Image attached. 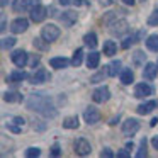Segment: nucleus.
<instances>
[{
    "instance_id": "e433bc0d",
    "label": "nucleus",
    "mask_w": 158,
    "mask_h": 158,
    "mask_svg": "<svg viewBox=\"0 0 158 158\" xmlns=\"http://www.w3.org/2000/svg\"><path fill=\"white\" fill-rule=\"evenodd\" d=\"M131 43H134V39H133V38H126V39H124V43H123V48H124V49L129 48Z\"/></svg>"
},
{
    "instance_id": "f3484780",
    "label": "nucleus",
    "mask_w": 158,
    "mask_h": 158,
    "mask_svg": "<svg viewBox=\"0 0 158 158\" xmlns=\"http://www.w3.org/2000/svg\"><path fill=\"white\" fill-rule=\"evenodd\" d=\"M155 107H156V102H155V100H150V102H146V104H141V106H138V114H150L151 110L155 109Z\"/></svg>"
},
{
    "instance_id": "9b49d317",
    "label": "nucleus",
    "mask_w": 158,
    "mask_h": 158,
    "mask_svg": "<svg viewBox=\"0 0 158 158\" xmlns=\"http://www.w3.org/2000/svg\"><path fill=\"white\" fill-rule=\"evenodd\" d=\"M151 87L148 85V83H138L136 89H134V97H138V99H143V97H148L151 95Z\"/></svg>"
},
{
    "instance_id": "20e7f679",
    "label": "nucleus",
    "mask_w": 158,
    "mask_h": 158,
    "mask_svg": "<svg viewBox=\"0 0 158 158\" xmlns=\"http://www.w3.org/2000/svg\"><path fill=\"white\" fill-rule=\"evenodd\" d=\"M75 151H77V155H80V156H87V155H90L92 148H90V143L85 139V138H78V139L75 141Z\"/></svg>"
},
{
    "instance_id": "1a4fd4ad",
    "label": "nucleus",
    "mask_w": 158,
    "mask_h": 158,
    "mask_svg": "<svg viewBox=\"0 0 158 158\" xmlns=\"http://www.w3.org/2000/svg\"><path fill=\"white\" fill-rule=\"evenodd\" d=\"M138 129H139V123H138L136 119H127L126 123L123 124V133L126 134V136H133L134 133H138Z\"/></svg>"
},
{
    "instance_id": "c756f323",
    "label": "nucleus",
    "mask_w": 158,
    "mask_h": 158,
    "mask_svg": "<svg viewBox=\"0 0 158 158\" xmlns=\"http://www.w3.org/2000/svg\"><path fill=\"white\" fill-rule=\"evenodd\" d=\"M48 44H49V43L46 41L44 38H43V39H38V38H36V39H34V46H36V48H39V49H48Z\"/></svg>"
},
{
    "instance_id": "412c9836",
    "label": "nucleus",
    "mask_w": 158,
    "mask_h": 158,
    "mask_svg": "<svg viewBox=\"0 0 158 158\" xmlns=\"http://www.w3.org/2000/svg\"><path fill=\"white\" fill-rule=\"evenodd\" d=\"M116 49H117V46H116V43H114V41H106V43H104V55L114 56V55H116Z\"/></svg>"
},
{
    "instance_id": "79ce46f5",
    "label": "nucleus",
    "mask_w": 158,
    "mask_h": 158,
    "mask_svg": "<svg viewBox=\"0 0 158 158\" xmlns=\"http://www.w3.org/2000/svg\"><path fill=\"white\" fill-rule=\"evenodd\" d=\"M72 2H73V0H60V4H61V5H70Z\"/></svg>"
},
{
    "instance_id": "2f4dec72",
    "label": "nucleus",
    "mask_w": 158,
    "mask_h": 158,
    "mask_svg": "<svg viewBox=\"0 0 158 158\" xmlns=\"http://www.w3.org/2000/svg\"><path fill=\"white\" fill-rule=\"evenodd\" d=\"M39 153H41V151H39V148H27V151H26V156H29V158H34V156H39Z\"/></svg>"
},
{
    "instance_id": "7c9ffc66",
    "label": "nucleus",
    "mask_w": 158,
    "mask_h": 158,
    "mask_svg": "<svg viewBox=\"0 0 158 158\" xmlns=\"http://www.w3.org/2000/svg\"><path fill=\"white\" fill-rule=\"evenodd\" d=\"M14 44H15V39H14V38H5V39H2V48H4V49L12 48Z\"/></svg>"
},
{
    "instance_id": "aec40b11",
    "label": "nucleus",
    "mask_w": 158,
    "mask_h": 158,
    "mask_svg": "<svg viewBox=\"0 0 158 158\" xmlns=\"http://www.w3.org/2000/svg\"><path fill=\"white\" fill-rule=\"evenodd\" d=\"M133 80H134V75H133V72H131L129 68H124L123 72H121V82H123L124 85H129Z\"/></svg>"
},
{
    "instance_id": "c85d7f7f",
    "label": "nucleus",
    "mask_w": 158,
    "mask_h": 158,
    "mask_svg": "<svg viewBox=\"0 0 158 158\" xmlns=\"http://www.w3.org/2000/svg\"><path fill=\"white\" fill-rule=\"evenodd\" d=\"M144 63V53L143 51H136L134 53V66H141Z\"/></svg>"
},
{
    "instance_id": "f257e3e1",
    "label": "nucleus",
    "mask_w": 158,
    "mask_h": 158,
    "mask_svg": "<svg viewBox=\"0 0 158 158\" xmlns=\"http://www.w3.org/2000/svg\"><path fill=\"white\" fill-rule=\"evenodd\" d=\"M27 107L31 110H36V112L43 114L44 117H56V109L53 107L49 97L43 95V94H31L27 99Z\"/></svg>"
},
{
    "instance_id": "a19ab883",
    "label": "nucleus",
    "mask_w": 158,
    "mask_h": 158,
    "mask_svg": "<svg viewBox=\"0 0 158 158\" xmlns=\"http://www.w3.org/2000/svg\"><path fill=\"white\" fill-rule=\"evenodd\" d=\"M151 144L155 146V150H158V136H155L153 139H151Z\"/></svg>"
},
{
    "instance_id": "72a5a7b5",
    "label": "nucleus",
    "mask_w": 158,
    "mask_h": 158,
    "mask_svg": "<svg viewBox=\"0 0 158 158\" xmlns=\"http://www.w3.org/2000/svg\"><path fill=\"white\" fill-rule=\"evenodd\" d=\"M136 156H138V158L146 156V139H143V141H141V148H139V151L136 153Z\"/></svg>"
},
{
    "instance_id": "b1692460",
    "label": "nucleus",
    "mask_w": 158,
    "mask_h": 158,
    "mask_svg": "<svg viewBox=\"0 0 158 158\" xmlns=\"http://www.w3.org/2000/svg\"><path fill=\"white\" fill-rule=\"evenodd\" d=\"M82 60H83V49H82V48H78L75 53H73L72 65H73V66H80V65H82Z\"/></svg>"
},
{
    "instance_id": "4c0bfd02",
    "label": "nucleus",
    "mask_w": 158,
    "mask_h": 158,
    "mask_svg": "<svg viewBox=\"0 0 158 158\" xmlns=\"http://www.w3.org/2000/svg\"><path fill=\"white\" fill-rule=\"evenodd\" d=\"M117 156H119V158H127V156H129V151H127V150H121V151H117Z\"/></svg>"
},
{
    "instance_id": "ddd939ff",
    "label": "nucleus",
    "mask_w": 158,
    "mask_h": 158,
    "mask_svg": "<svg viewBox=\"0 0 158 158\" xmlns=\"http://www.w3.org/2000/svg\"><path fill=\"white\" fill-rule=\"evenodd\" d=\"M24 124H26L24 117H14L12 123L7 124V127H9V131H12V133H21L22 127H24Z\"/></svg>"
},
{
    "instance_id": "f704fd0d",
    "label": "nucleus",
    "mask_w": 158,
    "mask_h": 158,
    "mask_svg": "<svg viewBox=\"0 0 158 158\" xmlns=\"http://www.w3.org/2000/svg\"><path fill=\"white\" fill-rule=\"evenodd\" d=\"M31 56V60H29V66H32V68H36V65L39 63V55H29Z\"/></svg>"
},
{
    "instance_id": "f03ea898",
    "label": "nucleus",
    "mask_w": 158,
    "mask_h": 158,
    "mask_svg": "<svg viewBox=\"0 0 158 158\" xmlns=\"http://www.w3.org/2000/svg\"><path fill=\"white\" fill-rule=\"evenodd\" d=\"M41 36L46 39L48 43H53L60 38V27H56L55 24H46L41 31Z\"/></svg>"
},
{
    "instance_id": "a18cd8bd",
    "label": "nucleus",
    "mask_w": 158,
    "mask_h": 158,
    "mask_svg": "<svg viewBox=\"0 0 158 158\" xmlns=\"http://www.w3.org/2000/svg\"><path fill=\"white\" fill-rule=\"evenodd\" d=\"M124 4H127V5H133V4H134V0H124Z\"/></svg>"
},
{
    "instance_id": "6e6552de",
    "label": "nucleus",
    "mask_w": 158,
    "mask_h": 158,
    "mask_svg": "<svg viewBox=\"0 0 158 158\" xmlns=\"http://www.w3.org/2000/svg\"><path fill=\"white\" fill-rule=\"evenodd\" d=\"M49 72L48 70H44V68H39V70H36L34 72V75L31 77V83H46V82H49Z\"/></svg>"
},
{
    "instance_id": "37998d69",
    "label": "nucleus",
    "mask_w": 158,
    "mask_h": 158,
    "mask_svg": "<svg viewBox=\"0 0 158 158\" xmlns=\"http://www.w3.org/2000/svg\"><path fill=\"white\" fill-rule=\"evenodd\" d=\"M9 2H14V0H2V7H5V5L9 4Z\"/></svg>"
},
{
    "instance_id": "9d476101",
    "label": "nucleus",
    "mask_w": 158,
    "mask_h": 158,
    "mask_svg": "<svg viewBox=\"0 0 158 158\" xmlns=\"http://www.w3.org/2000/svg\"><path fill=\"white\" fill-rule=\"evenodd\" d=\"M27 27H29V22L26 21V19H15L10 24V31L14 32V34H22Z\"/></svg>"
},
{
    "instance_id": "c03bdc74",
    "label": "nucleus",
    "mask_w": 158,
    "mask_h": 158,
    "mask_svg": "<svg viewBox=\"0 0 158 158\" xmlns=\"http://www.w3.org/2000/svg\"><path fill=\"white\" fill-rule=\"evenodd\" d=\"M100 4H102V5H109L110 0H100Z\"/></svg>"
},
{
    "instance_id": "473e14b6",
    "label": "nucleus",
    "mask_w": 158,
    "mask_h": 158,
    "mask_svg": "<svg viewBox=\"0 0 158 158\" xmlns=\"http://www.w3.org/2000/svg\"><path fill=\"white\" fill-rule=\"evenodd\" d=\"M148 24L150 26H158V10H155L153 14L148 17Z\"/></svg>"
},
{
    "instance_id": "c9c22d12",
    "label": "nucleus",
    "mask_w": 158,
    "mask_h": 158,
    "mask_svg": "<svg viewBox=\"0 0 158 158\" xmlns=\"http://www.w3.org/2000/svg\"><path fill=\"white\" fill-rule=\"evenodd\" d=\"M100 156H102V158H112V156H114V153L109 150V148H104L102 153H100Z\"/></svg>"
},
{
    "instance_id": "4468645a",
    "label": "nucleus",
    "mask_w": 158,
    "mask_h": 158,
    "mask_svg": "<svg viewBox=\"0 0 158 158\" xmlns=\"http://www.w3.org/2000/svg\"><path fill=\"white\" fill-rule=\"evenodd\" d=\"M156 72H158V66L155 63H146L144 65V70H143V77L148 80H153L156 77Z\"/></svg>"
},
{
    "instance_id": "58836bf2",
    "label": "nucleus",
    "mask_w": 158,
    "mask_h": 158,
    "mask_svg": "<svg viewBox=\"0 0 158 158\" xmlns=\"http://www.w3.org/2000/svg\"><path fill=\"white\" fill-rule=\"evenodd\" d=\"M51 153L55 155V156H58V155L61 153V151H60V144H55V146L51 148Z\"/></svg>"
},
{
    "instance_id": "cd10ccee",
    "label": "nucleus",
    "mask_w": 158,
    "mask_h": 158,
    "mask_svg": "<svg viewBox=\"0 0 158 158\" xmlns=\"http://www.w3.org/2000/svg\"><path fill=\"white\" fill-rule=\"evenodd\" d=\"M29 5V0H14V10L15 12H22L26 10Z\"/></svg>"
},
{
    "instance_id": "a211bd4d",
    "label": "nucleus",
    "mask_w": 158,
    "mask_h": 158,
    "mask_svg": "<svg viewBox=\"0 0 158 158\" xmlns=\"http://www.w3.org/2000/svg\"><path fill=\"white\" fill-rule=\"evenodd\" d=\"M68 63L70 61L66 58H63V56H61V58H51V60H49V65H51L53 68H58V70L66 68V66H68Z\"/></svg>"
},
{
    "instance_id": "ea45409f",
    "label": "nucleus",
    "mask_w": 158,
    "mask_h": 158,
    "mask_svg": "<svg viewBox=\"0 0 158 158\" xmlns=\"http://www.w3.org/2000/svg\"><path fill=\"white\" fill-rule=\"evenodd\" d=\"M0 29H2V31H5V29H7V22H5V15L4 14H2V27H0Z\"/></svg>"
},
{
    "instance_id": "a878e982",
    "label": "nucleus",
    "mask_w": 158,
    "mask_h": 158,
    "mask_svg": "<svg viewBox=\"0 0 158 158\" xmlns=\"http://www.w3.org/2000/svg\"><path fill=\"white\" fill-rule=\"evenodd\" d=\"M119 68H121V61H119V60H117V61H112L109 66H107V75H109V77H116L117 72H119Z\"/></svg>"
},
{
    "instance_id": "49530a36",
    "label": "nucleus",
    "mask_w": 158,
    "mask_h": 158,
    "mask_svg": "<svg viewBox=\"0 0 158 158\" xmlns=\"http://www.w3.org/2000/svg\"><path fill=\"white\" fill-rule=\"evenodd\" d=\"M156 66H158V63H156Z\"/></svg>"
},
{
    "instance_id": "5701e85b",
    "label": "nucleus",
    "mask_w": 158,
    "mask_h": 158,
    "mask_svg": "<svg viewBox=\"0 0 158 158\" xmlns=\"http://www.w3.org/2000/svg\"><path fill=\"white\" fill-rule=\"evenodd\" d=\"M83 43H85L90 49H94L97 46V36L94 34V32H89V34H85V38H83Z\"/></svg>"
},
{
    "instance_id": "393cba45",
    "label": "nucleus",
    "mask_w": 158,
    "mask_h": 158,
    "mask_svg": "<svg viewBox=\"0 0 158 158\" xmlns=\"http://www.w3.org/2000/svg\"><path fill=\"white\" fill-rule=\"evenodd\" d=\"M146 46L151 51H158V34H151L146 41Z\"/></svg>"
},
{
    "instance_id": "4be33fe9",
    "label": "nucleus",
    "mask_w": 158,
    "mask_h": 158,
    "mask_svg": "<svg viewBox=\"0 0 158 158\" xmlns=\"http://www.w3.org/2000/svg\"><path fill=\"white\" fill-rule=\"evenodd\" d=\"M26 73L22 72V70H17V72H12L10 75H9V78H7V82H22V80L26 78Z\"/></svg>"
},
{
    "instance_id": "bb28decb",
    "label": "nucleus",
    "mask_w": 158,
    "mask_h": 158,
    "mask_svg": "<svg viewBox=\"0 0 158 158\" xmlns=\"http://www.w3.org/2000/svg\"><path fill=\"white\" fill-rule=\"evenodd\" d=\"M4 99L7 100V102L15 104V102H21V100H22V95H21V94H17V92H7L4 95Z\"/></svg>"
},
{
    "instance_id": "423d86ee",
    "label": "nucleus",
    "mask_w": 158,
    "mask_h": 158,
    "mask_svg": "<svg viewBox=\"0 0 158 158\" xmlns=\"http://www.w3.org/2000/svg\"><path fill=\"white\" fill-rule=\"evenodd\" d=\"M109 97H110V92H109L107 87H99V89H95L92 94L94 102H97V104H102V102H106V100H109Z\"/></svg>"
},
{
    "instance_id": "6ab92c4d",
    "label": "nucleus",
    "mask_w": 158,
    "mask_h": 158,
    "mask_svg": "<svg viewBox=\"0 0 158 158\" xmlns=\"http://www.w3.org/2000/svg\"><path fill=\"white\" fill-rule=\"evenodd\" d=\"M78 126H80V123H78V117L77 116H70L63 121V127H66V129H77Z\"/></svg>"
},
{
    "instance_id": "0eeeda50",
    "label": "nucleus",
    "mask_w": 158,
    "mask_h": 158,
    "mask_svg": "<svg viewBox=\"0 0 158 158\" xmlns=\"http://www.w3.org/2000/svg\"><path fill=\"white\" fill-rule=\"evenodd\" d=\"M83 119H85L87 124H95L100 121V112L95 107H87L85 112H83Z\"/></svg>"
},
{
    "instance_id": "dca6fc26",
    "label": "nucleus",
    "mask_w": 158,
    "mask_h": 158,
    "mask_svg": "<svg viewBox=\"0 0 158 158\" xmlns=\"http://www.w3.org/2000/svg\"><path fill=\"white\" fill-rule=\"evenodd\" d=\"M110 31H112L114 34H117V36L124 34V32H127V22H126V21L114 22V24H112V29H110Z\"/></svg>"
},
{
    "instance_id": "39448f33",
    "label": "nucleus",
    "mask_w": 158,
    "mask_h": 158,
    "mask_svg": "<svg viewBox=\"0 0 158 158\" xmlns=\"http://www.w3.org/2000/svg\"><path fill=\"white\" fill-rule=\"evenodd\" d=\"M46 15H48L46 7H43V5H39V4L31 9V21H34V22H43L46 19Z\"/></svg>"
},
{
    "instance_id": "f8f14e48",
    "label": "nucleus",
    "mask_w": 158,
    "mask_h": 158,
    "mask_svg": "<svg viewBox=\"0 0 158 158\" xmlns=\"http://www.w3.org/2000/svg\"><path fill=\"white\" fill-rule=\"evenodd\" d=\"M77 19H78V15H77V12H73V10L63 12V15H60V21H61L63 26H66V27H70V26L75 24Z\"/></svg>"
},
{
    "instance_id": "2eb2a0df",
    "label": "nucleus",
    "mask_w": 158,
    "mask_h": 158,
    "mask_svg": "<svg viewBox=\"0 0 158 158\" xmlns=\"http://www.w3.org/2000/svg\"><path fill=\"white\" fill-rule=\"evenodd\" d=\"M99 61H100V55L95 51H92L89 56H87V66H89L90 70H95L97 66H99Z\"/></svg>"
},
{
    "instance_id": "7ed1b4c3",
    "label": "nucleus",
    "mask_w": 158,
    "mask_h": 158,
    "mask_svg": "<svg viewBox=\"0 0 158 158\" xmlns=\"http://www.w3.org/2000/svg\"><path fill=\"white\" fill-rule=\"evenodd\" d=\"M27 56L29 55L24 51V49H15V51L10 55V58H12V63H14L15 66L22 68V66L27 65Z\"/></svg>"
}]
</instances>
